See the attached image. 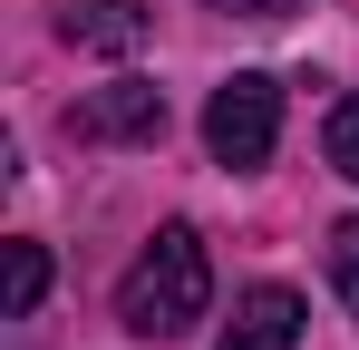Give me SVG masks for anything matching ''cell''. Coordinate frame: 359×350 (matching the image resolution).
I'll list each match as a JSON object with an SVG mask.
<instances>
[{
  "label": "cell",
  "instance_id": "cell-1",
  "mask_svg": "<svg viewBox=\"0 0 359 350\" xmlns=\"http://www.w3.org/2000/svg\"><path fill=\"white\" fill-rule=\"evenodd\" d=\"M204 302H214L204 233H194V224H165L136 263H126V283H117V321L136 331V341H175L184 321H204Z\"/></svg>",
  "mask_w": 359,
  "mask_h": 350
},
{
  "label": "cell",
  "instance_id": "cell-2",
  "mask_svg": "<svg viewBox=\"0 0 359 350\" xmlns=\"http://www.w3.org/2000/svg\"><path fill=\"white\" fill-rule=\"evenodd\" d=\"M272 136H282V88H272L262 68H233V78L214 88V108H204V146H214V166H262Z\"/></svg>",
  "mask_w": 359,
  "mask_h": 350
},
{
  "label": "cell",
  "instance_id": "cell-3",
  "mask_svg": "<svg viewBox=\"0 0 359 350\" xmlns=\"http://www.w3.org/2000/svg\"><path fill=\"white\" fill-rule=\"evenodd\" d=\"M68 136H126V146H156V136H165V88L117 78V88H97L88 108H68Z\"/></svg>",
  "mask_w": 359,
  "mask_h": 350
},
{
  "label": "cell",
  "instance_id": "cell-4",
  "mask_svg": "<svg viewBox=\"0 0 359 350\" xmlns=\"http://www.w3.org/2000/svg\"><path fill=\"white\" fill-rule=\"evenodd\" d=\"M214 350H301V292L282 283H252L233 302V321H224V341Z\"/></svg>",
  "mask_w": 359,
  "mask_h": 350
},
{
  "label": "cell",
  "instance_id": "cell-5",
  "mask_svg": "<svg viewBox=\"0 0 359 350\" xmlns=\"http://www.w3.org/2000/svg\"><path fill=\"white\" fill-rule=\"evenodd\" d=\"M146 30H156V20H146V0H68V20H59L68 49H97V58H126Z\"/></svg>",
  "mask_w": 359,
  "mask_h": 350
},
{
  "label": "cell",
  "instance_id": "cell-6",
  "mask_svg": "<svg viewBox=\"0 0 359 350\" xmlns=\"http://www.w3.org/2000/svg\"><path fill=\"white\" fill-rule=\"evenodd\" d=\"M39 292H49V253H39V243H10V292H0V302H10V321H29V311H39Z\"/></svg>",
  "mask_w": 359,
  "mask_h": 350
},
{
  "label": "cell",
  "instance_id": "cell-7",
  "mask_svg": "<svg viewBox=\"0 0 359 350\" xmlns=\"http://www.w3.org/2000/svg\"><path fill=\"white\" fill-rule=\"evenodd\" d=\"M330 166L359 185V98H340V108H330Z\"/></svg>",
  "mask_w": 359,
  "mask_h": 350
},
{
  "label": "cell",
  "instance_id": "cell-8",
  "mask_svg": "<svg viewBox=\"0 0 359 350\" xmlns=\"http://www.w3.org/2000/svg\"><path fill=\"white\" fill-rule=\"evenodd\" d=\"M330 283H340V302L359 311V214H350L340 233H330Z\"/></svg>",
  "mask_w": 359,
  "mask_h": 350
},
{
  "label": "cell",
  "instance_id": "cell-9",
  "mask_svg": "<svg viewBox=\"0 0 359 350\" xmlns=\"http://www.w3.org/2000/svg\"><path fill=\"white\" fill-rule=\"evenodd\" d=\"M214 10H233V20H292L301 0H214Z\"/></svg>",
  "mask_w": 359,
  "mask_h": 350
}]
</instances>
